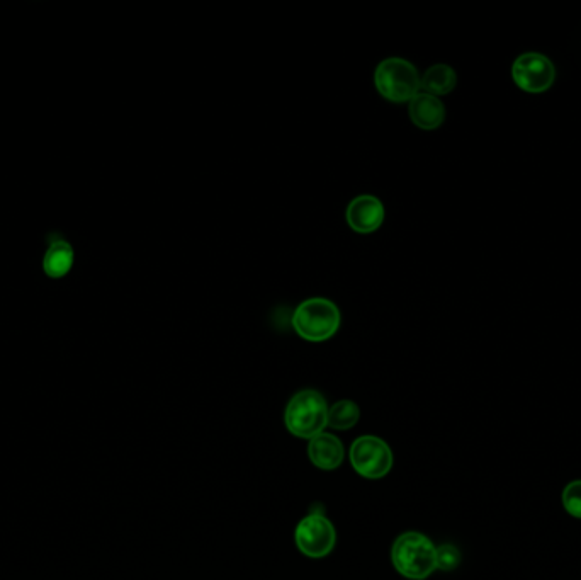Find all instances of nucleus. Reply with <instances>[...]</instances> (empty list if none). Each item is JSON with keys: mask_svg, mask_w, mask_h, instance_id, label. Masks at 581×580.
<instances>
[{"mask_svg": "<svg viewBox=\"0 0 581 580\" xmlns=\"http://www.w3.org/2000/svg\"><path fill=\"white\" fill-rule=\"evenodd\" d=\"M512 80L520 91L542 94L556 82V67L539 52L522 53L512 63Z\"/></svg>", "mask_w": 581, "mask_h": 580, "instance_id": "6", "label": "nucleus"}, {"mask_svg": "<svg viewBox=\"0 0 581 580\" xmlns=\"http://www.w3.org/2000/svg\"><path fill=\"white\" fill-rule=\"evenodd\" d=\"M408 116L420 130H437L446 121V106L440 101V97L420 91L408 103Z\"/></svg>", "mask_w": 581, "mask_h": 580, "instance_id": "9", "label": "nucleus"}, {"mask_svg": "<svg viewBox=\"0 0 581 580\" xmlns=\"http://www.w3.org/2000/svg\"><path fill=\"white\" fill-rule=\"evenodd\" d=\"M386 218V208L383 201L373 194H361L350 201L345 211V220L352 232L359 235H369L378 232Z\"/></svg>", "mask_w": 581, "mask_h": 580, "instance_id": "8", "label": "nucleus"}, {"mask_svg": "<svg viewBox=\"0 0 581 580\" xmlns=\"http://www.w3.org/2000/svg\"><path fill=\"white\" fill-rule=\"evenodd\" d=\"M299 552L311 558L327 557L335 548L337 533L323 514H310L301 519L294 533Z\"/></svg>", "mask_w": 581, "mask_h": 580, "instance_id": "7", "label": "nucleus"}, {"mask_svg": "<svg viewBox=\"0 0 581 580\" xmlns=\"http://www.w3.org/2000/svg\"><path fill=\"white\" fill-rule=\"evenodd\" d=\"M361 419V409L352 400H339L328 407V426L337 431H349Z\"/></svg>", "mask_w": 581, "mask_h": 580, "instance_id": "13", "label": "nucleus"}, {"mask_svg": "<svg viewBox=\"0 0 581 580\" xmlns=\"http://www.w3.org/2000/svg\"><path fill=\"white\" fill-rule=\"evenodd\" d=\"M284 421L296 438L313 439L328 426L327 400L316 390H301L289 400Z\"/></svg>", "mask_w": 581, "mask_h": 580, "instance_id": "4", "label": "nucleus"}, {"mask_svg": "<svg viewBox=\"0 0 581 580\" xmlns=\"http://www.w3.org/2000/svg\"><path fill=\"white\" fill-rule=\"evenodd\" d=\"M291 324L301 339L308 342H325L339 332L342 315L332 300L315 296L294 308Z\"/></svg>", "mask_w": 581, "mask_h": 580, "instance_id": "1", "label": "nucleus"}, {"mask_svg": "<svg viewBox=\"0 0 581 580\" xmlns=\"http://www.w3.org/2000/svg\"><path fill=\"white\" fill-rule=\"evenodd\" d=\"M74 247L67 240L51 242L45 257H43V271L51 279H62L74 268Z\"/></svg>", "mask_w": 581, "mask_h": 580, "instance_id": "11", "label": "nucleus"}, {"mask_svg": "<svg viewBox=\"0 0 581 580\" xmlns=\"http://www.w3.org/2000/svg\"><path fill=\"white\" fill-rule=\"evenodd\" d=\"M563 506L573 518L581 519V480L566 485L563 490Z\"/></svg>", "mask_w": 581, "mask_h": 580, "instance_id": "14", "label": "nucleus"}, {"mask_svg": "<svg viewBox=\"0 0 581 580\" xmlns=\"http://www.w3.org/2000/svg\"><path fill=\"white\" fill-rule=\"evenodd\" d=\"M435 550L437 546H434L430 538L417 531H408L396 538L391 558L395 569L403 577L410 580H425L437 569Z\"/></svg>", "mask_w": 581, "mask_h": 580, "instance_id": "2", "label": "nucleus"}, {"mask_svg": "<svg viewBox=\"0 0 581 580\" xmlns=\"http://www.w3.org/2000/svg\"><path fill=\"white\" fill-rule=\"evenodd\" d=\"M457 86L456 70L447 63H435L420 75V91L440 97L451 94Z\"/></svg>", "mask_w": 581, "mask_h": 580, "instance_id": "12", "label": "nucleus"}, {"mask_svg": "<svg viewBox=\"0 0 581 580\" xmlns=\"http://www.w3.org/2000/svg\"><path fill=\"white\" fill-rule=\"evenodd\" d=\"M308 456L316 468L332 472V470H337L344 461V444L340 443V439L335 438L332 434H318L315 438L310 439Z\"/></svg>", "mask_w": 581, "mask_h": 580, "instance_id": "10", "label": "nucleus"}, {"mask_svg": "<svg viewBox=\"0 0 581 580\" xmlns=\"http://www.w3.org/2000/svg\"><path fill=\"white\" fill-rule=\"evenodd\" d=\"M374 86L379 96L390 103H410L420 92V74L405 58H384L374 72Z\"/></svg>", "mask_w": 581, "mask_h": 580, "instance_id": "3", "label": "nucleus"}, {"mask_svg": "<svg viewBox=\"0 0 581 580\" xmlns=\"http://www.w3.org/2000/svg\"><path fill=\"white\" fill-rule=\"evenodd\" d=\"M435 557H437V569L446 570V572L457 569L461 563V552L457 550L456 546L449 545V543L437 546Z\"/></svg>", "mask_w": 581, "mask_h": 580, "instance_id": "15", "label": "nucleus"}, {"mask_svg": "<svg viewBox=\"0 0 581 580\" xmlns=\"http://www.w3.org/2000/svg\"><path fill=\"white\" fill-rule=\"evenodd\" d=\"M350 463L362 477L378 480L390 473L393 467V453L383 439L362 436L350 446Z\"/></svg>", "mask_w": 581, "mask_h": 580, "instance_id": "5", "label": "nucleus"}]
</instances>
